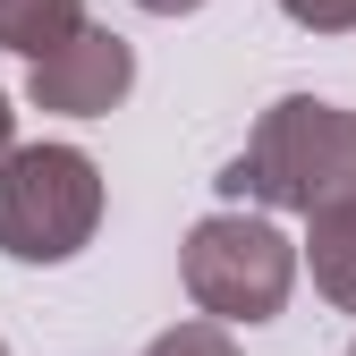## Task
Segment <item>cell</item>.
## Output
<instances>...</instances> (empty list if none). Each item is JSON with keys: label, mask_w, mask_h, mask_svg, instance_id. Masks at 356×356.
<instances>
[{"label": "cell", "mask_w": 356, "mask_h": 356, "mask_svg": "<svg viewBox=\"0 0 356 356\" xmlns=\"http://www.w3.org/2000/svg\"><path fill=\"white\" fill-rule=\"evenodd\" d=\"M305 254H314V289L339 305V314H356V204L314 212V238H305Z\"/></svg>", "instance_id": "cell-6"}, {"label": "cell", "mask_w": 356, "mask_h": 356, "mask_svg": "<svg viewBox=\"0 0 356 356\" xmlns=\"http://www.w3.org/2000/svg\"><path fill=\"white\" fill-rule=\"evenodd\" d=\"M187 297L212 323H272L297 289V246L263 212H212L187 229Z\"/></svg>", "instance_id": "cell-3"}, {"label": "cell", "mask_w": 356, "mask_h": 356, "mask_svg": "<svg viewBox=\"0 0 356 356\" xmlns=\"http://www.w3.org/2000/svg\"><path fill=\"white\" fill-rule=\"evenodd\" d=\"M0 356H9V348H0Z\"/></svg>", "instance_id": "cell-11"}, {"label": "cell", "mask_w": 356, "mask_h": 356, "mask_svg": "<svg viewBox=\"0 0 356 356\" xmlns=\"http://www.w3.org/2000/svg\"><path fill=\"white\" fill-rule=\"evenodd\" d=\"M145 356H238V339L220 331V323H178V331H161Z\"/></svg>", "instance_id": "cell-7"}, {"label": "cell", "mask_w": 356, "mask_h": 356, "mask_svg": "<svg viewBox=\"0 0 356 356\" xmlns=\"http://www.w3.org/2000/svg\"><path fill=\"white\" fill-rule=\"evenodd\" d=\"M280 9L314 34H356V0H280Z\"/></svg>", "instance_id": "cell-8"}, {"label": "cell", "mask_w": 356, "mask_h": 356, "mask_svg": "<svg viewBox=\"0 0 356 356\" xmlns=\"http://www.w3.org/2000/svg\"><path fill=\"white\" fill-rule=\"evenodd\" d=\"M220 195L229 204H280V212H331L356 204V111L289 94L254 119L246 153L220 170Z\"/></svg>", "instance_id": "cell-1"}, {"label": "cell", "mask_w": 356, "mask_h": 356, "mask_svg": "<svg viewBox=\"0 0 356 356\" xmlns=\"http://www.w3.org/2000/svg\"><path fill=\"white\" fill-rule=\"evenodd\" d=\"M85 34V0H0V51L51 60Z\"/></svg>", "instance_id": "cell-5"}, {"label": "cell", "mask_w": 356, "mask_h": 356, "mask_svg": "<svg viewBox=\"0 0 356 356\" xmlns=\"http://www.w3.org/2000/svg\"><path fill=\"white\" fill-rule=\"evenodd\" d=\"M9 119H17V111H9V94H0V161L17 153V145H9Z\"/></svg>", "instance_id": "cell-10"}, {"label": "cell", "mask_w": 356, "mask_h": 356, "mask_svg": "<svg viewBox=\"0 0 356 356\" xmlns=\"http://www.w3.org/2000/svg\"><path fill=\"white\" fill-rule=\"evenodd\" d=\"M136 9H153V17H178V9H204V0H136Z\"/></svg>", "instance_id": "cell-9"}, {"label": "cell", "mask_w": 356, "mask_h": 356, "mask_svg": "<svg viewBox=\"0 0 356 356\" xmlns=\"http://www.w3.org/2000/svg\"><path fill=\"white\" fill-rule=\"evenodd\" d=\"M127 85H136V51H127L119 34L85 26L68 51L34 60V111H68V119H102L127 102Z\"/></svg>", "instance_id": "cell-4"}, {"label": "cell", "mask_w": 356, "mask_h": 356, "mask_svg": "<svg viewBox=\"0 0 356 356\" xmlns=\"http://www.w3.org/2000/svg\"><path fill=\"white\" fill-rule=\"evenodd\" d=\"M102 220V170L76 145H17L0 161V254L68 263Z\"/></svg>", "instance_id": "cell-2"}]
</instances>
